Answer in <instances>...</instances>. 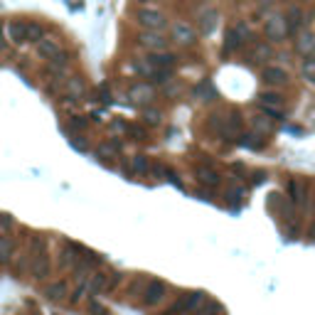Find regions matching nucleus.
Instances as JSON below:
<instances>
[{
  "label": "nucleus",
  "instance_id": "obj_1",
  "mask_svg": "<svg viewBox=\"0 0 315 315\" xmlns=\"http://www.w3.org/2000/svg\"><path fill=\"white\" fill-rule=\"evenodd\" d=\"M204 300H207L204 293H185L167 308V315H192Z\"/></svg>",
  "mask_w": 315,
  "mask_h": 315
},
{
  "label": "nucleus",
  "instance_id": "obj_2",
  "mask_svg": "<svg viewBox=\"0 0 315 315\" xmlns=\"http://www.w3.org/2000/svg\"><path fill=\"white\" fill-rule=\"evenodd\" d=\"M167 296V286L165 281H158V278H150L146 281V286H143V291H141V300H143V305H158V303H163Z\"/></svg>",
  "mask_w": 315,
  "mask_h": 315
},
{
  "label": "nucleus",
  "instance_id": "obj_3",
  "mask_svg": "<svg viewBox=\"0 0 315 315\" xmlns=\"http://www.w3.org/2000/svg\"><path fill=\"white\" fill-rule=\"evenodd\" d=\"M138 22L150 30V32H163L167 27V20L165 15L160 13V10H155V8H141L138 10Z\"/></svg>",
  "mask_w": 315,
  "mask_h": 315
},
{
  "label": "nucleus",
  "instance_id": "obj_4",
  "mask_svg": "<svg viewBox=\"0 0 315 315\" xmlns=\"http://www.w3.org/2000/svg\"><path fill=\"white\" fill-rule=\"evenodd\" d=\"M263 32H266V37L271 39V42H281V39L288 35L286 20L281 18V15H271V18L266 20V25H263Z\"/></svg>",
  "mask_w": 315,
  "mask_h": 315
},
{
  "label": "nucleus",
  "instance_id": "obj_5",
  "mask_svg": "<svg viewBox=\"0 0 315 315\" xmlns=\"http://www.w3.org/2000/svg\"><path fill=\"white\" fill-rule=\"evenodd\" d=\"M217 121H214V126H217V130L222 133L224 138H237L239 136V130H241V121H239V116L234 113V116H214Z\"/></svg>",
  "mask_w": 315,
  "mask_h": 315
},
{
  "label": "nucleus",
  "instance_id": "obj_6",
  "mask_svg": "<svg viewBox=\"0 0 315 315\" xmlns=\"http://www.w3.org/2000/svg\"><path fill=\"white\" fill-rule=\"evenodd\" d=\"M195 177H197V183L204 187H217L219 185V172L214 170V167L209 165H197L195 167Z\"/></svg>",
  "mask_w": 315,
  "mask_h": 315
},
{
  "label": "nucleus",
  "instance_id": "obj_7",
  "mask_svg": "<svg viewBox=\"0 0 315 315\" xmlns=\"http://www.w3.org/2000/svg\"><path fill=\"white\" fill-rule=\"evenodd\" d=\"M141 44L153 50V52H165L167 50V39L163 37V32H150V30L141 35Z\"/></svg>",
  "mask_w": 315,
  "mask_h": 315
},
{
  "label": "nucleus",
  "instance_id": "obj_8",
  "mask_svg": "<svg viewBox=\"0 0 315 315\" xmlns=\"http://www.w3.org/2000/svg\"><path fill=\"white\" fill-rule=\"evenodd\" d=\"M172 37H175V42L177 44H190L192 39H195V27L190 25V22H175L172 25Z\"/></svg>",
  "mask_w": 315,
  "mask_h": 315
},
{
  "label": "nucleus",
  "instance_id": "obj_9",
  "mask_svg": "<svg viewBox=\"0 0 315 315\" xmlns=\"http://www.w3.org/2000/svg\"><path fill=\"white\" fill-rule=\"evenodd\" d=\"M30 268H32V276L35 278H47L50 276V271H52L50 256H47L44 251H37V256L32 259V263H30Z\"/></svg>",
  "mask_w": 315,
  "mask_h": 315
},
{
  "label": "nucleus",
  "instance_id": "obj_10",
  "mask_svg": "<svg viewBox=\"0 0 315 315\" xmlns=\"http://www.w3.org/2000/svg\"><path fill=\"white\" fill-rule=\"evenodd\" d=\"M5 35H8V39L13 44H22L25 42V22L22 20H10L5 25Z\"/></svg>",
  "mask_w": 315,
  "mask_h": 315
},
{
  "label": "nucleus",
  "instance_id": "obj_11",
  "mask_svg": "<svg viewBox=\"0 0 315 315\" xmlns=\"http://www.w3.org/2000/svg\"><path fill=\"white\" fill-rule=\"evenodd\" d=\"M283 20H286V27H288L291 32H300L303 25H305V15H303L300 8H288V13H286Z\"/></svg>",
  "mask_w": 315,
  "mask_h": 315
},
{
  "label": "nucleus",
  "instance_id": "obj_12",
  "mask_svg": "<svg viewBox=\"0 0 315 315\" xmlns=\"http://www.w3.org/2000/svg\"><path fill=\"white\" fill-rule=\"evenodd\" d=\"M146 62H148L153 69H172L175 57L170 55V52H153L150 57H146Z\"/></svg>",
  "mask_w": 315,
  "mask_h": 315
},
{
  "label": "nucleus",
  "instance_id": "obj_13",
  "mask_svg": "<svg viewBox=\"0 0 315 315\" xmlns=\"http://www.w3.org/2000/svg\"><path fill=\"white\" fill-rule=\"evenodd\" d=\"M261 79L266 81V84H271V86H281V84H286V72L281 69V67H266L263 72H261Z\"/></svg>",
  "mask_w": 315,
  "mask_h": 315
},
{
  "label": "nucleus",
  "instance_id": "obj_14",
  "mask_svg": "<svg viewBox=\"0 0 315 315\" xmlns=\"http://www.w3.org/2000/svg\"><path fill=\"white\" fill-rule=\"evenodd\" d=\"M37 52H39V57H44V59H52V57H57L59 52H62V47L57 44L55 39L42 37V39L37 42Z\"/></svg>",
  "mask_w": 315,
  "mask_h": 315
},
{
  "label": "nucleus",
  "instance_id": "obj_15",
  "mask_svg": "<svg viewBox=\"0 0 315 315\" xmlns=\"http://www.w3.org/2000/svg\"><path fill=\"white\" fill-rule=\"evenodd\" d=\"M197 25H200V30H202L204 35L212 32L214 25H217V10H202L200 18H197Z\"/></svg>",
  "mask_w": 315,
  "mask_h": 315
},
{
  "label": "nucleus",
  "instance_id": "obj_16",
  "mask_svg": "<svg viewBox=\"0 0 315 315\" xmlns=\"http://www.w3.org/2000/svg\"><path fill=\"white\" fill-rule=\"evenodd\" d=\"M296 50L300 52V55H313L315 52V37L313 35H308V32H300L296 39Z\"/></svg>",
  "mask_w": 315,
  "mask_h": 315
},
{
  "label": "nucleus",
  "instance_id": "obj_17",
  "mask_svg": "<svg viewBox=\"0 0 315 315\" xmlns=\"http://www.w3.org/2000/svg\"><path fill=\"white\" fill-rule=\"evenodd\" d=\"M300 74L308 84H315V55H308L300 62Z\"/></svg>",
  "mask_w": 315,
  "mask_h": 315
},
{
  "label": "nucleus",
  "instance_id": "obj_18",
  "mask_svg": "<svg viewBox=\"0 0 315 315\" xmlns=\"http://www.w3.org/2000/svg\"><path fill=\"white\" fill-rule=\"evenodd\" d=\"M44 37V27L39 22H25V42H39Z\"/></svg>",
  "mask_w": 315,
  "mask_h": 315
},
{
  "label": "nucleus",
  "instance_id": "obj_19",
  "mask_svg": "<svg viewBox=\"0 0 315 315\" xmlns=\"http://www.w3.org/2000/svg\"><path fill=\"white\" fill-rule=\"evenodd\" d=\"M44 296L50 298V300H62V298L67 296V283H64V281L50 283V286L44 288Z\"/></svg>",
  "mask_w": 315,
  "mask_h": 315
},
{
  "label": "nucleus",
  "instance_id": "obj_20",
  "mask_svg": "<svg viewBox=\"0 0 315 315\" xmlns=\"http://www.w3.org/2000/svg\"><path fill=\"white\" fill-rule=\"evenodd\" d=\"M128 172H136V175H148V172H150L148 158H143V155H136V158L130 160Z\"/></svg>",
  "mask_w": 315,
  "mask_h": 315
},
{
  "label": "nucleus",
  "instance_id": "obj_21",
  "mask_svg": "<svg viewBox=\"0 0 315 315\" xmlns=\"http://www.w3.org/2000/svg\"><path fill=\"white\" fill-rule=\"evenodd\" d=\"M192 315H224V310H222L219 303H214V300H204L202 305H200Z\"/></svg>",
  "mask_w": 315,
  "mask_h": 315
},
{
  "label": "nucleus",
  "instance_id": "obj_22",
  "mask_svg": "<svg viewBox=\"0 0 315 315\" xmlns=\"http://www.w3.org/2000/svg\"><path fill=\"white\" fill-rule=\"evenodd\" d=\"M67 67H69V59H67V55H64V52H59L57 57H52V59H50V69H52V72H57V74H62Z\"/></svg>",
  "mask_w": 315,
  "mask_h": 315
},
{
  "label": "nucleus",
  "instance_id": "obj_23",
  "mask_svg": "<svg viewBox=\"0 0 315 315\" xmlns=\"http://www.w3.org/2000/svg\"><path fill=\"white\" fill-rule=\"evenodd\" d=\"M130 96H133L136 101H150V99H153V89L146 86V84H138V86H133Z\"/></svg>",
  "mask_w": 315,
  "mask_h": 315
},
{
  "label": "nucleus",
  "instance_id": "obj_24",
  "mask_svg": "<svg viewBox=\"0 0 315 315\" xmlns=\"http://www.w3.org/2000/svg\"><path fill=\"white\" fill-rule=\"evenodd\" d=\"M13 259V241L0 237V263H8Z\"/></svg>",
  "mask_w": 315,
  "mask_h": 315
},
{
  "label": "nucleus",
  "instance_id": "obj_25",
  "mask_svg": "<svg viewBox=\"0 0 315 315\" xmlns=\"http://www.w3.org/2000/svg\"><path fill=\"white\" fill-rule=\"evenodd\" d=\"M288 195H291V200H298V202H303L305 197V187L300 185V183H288Z\"/></svg>",
  "mask_w": 315,
  "mask_h": 315
},
{
  "label": "nucleus",
  "instance_id": "obj_26",
  "mask_svg": "<svg viewBox=\"0 0 315 315\" xmlns=\"http://www.w3.org/2000/svg\"><path fill=\"white\" fill-rule=\"evenodd\" d=\"M254 128L268 130V128H271V118H268L266 113H256V116H254Z\"/></svg>",
  "mask_w": 315,
  "mask_h": 315
},
{
  "label": "nucleus",
  "instance_id": "obj_27",
  "mask_svg": "<svg viewBox=\"0 0 315 315\" xmlns=\"http://www.w3.org/2000/svg\"><path fill=\"white\" fill-rule=\"evenodd\" d=\"M67 92H69V96H79V94L84 92V84H81V79H69L67 81Z\"/></svg>",
  "mask_w": 315,
  "mask_h": 315
},
{
  "label": "nucleus",
  "instance_id": "obj_28",
  "mask_svg": "<svg viewBox=\"0 0 315 315\" xmlns=\"http://www.w3.org/2000/svg\"><path fill=\"white\" fill-rule=\"evenodd\" d=\"M259 138H261L259 133H256V136H241L239 143H241V146H246V148H259V146H261Z\"/></svg>",
  "mask_w": 315,
  "mask_h": 315
},
{
  "label": "nucleus",
  "instance_id": "obj_29",
  "mask_svg": "<svg viewBox=\"0 0 315 315\" xmlns=\"http://www.w3.org/2000/svg\"><path fill=\"white\" fill-rule=\"evenodd\" d=\"M13 224H15V222H13V217H8V214H0V229H3V232H8Z\"/></svg>",
  "mask_w": 315,
  "mask_h": 315
},
{
  "label": "nucleus",
  "instance_id": "obj_30",
  "mask_svg": "<svg viewBox=\"0 0 315 315\" xmlns=\"http://www.w3.org/2000/svg\"><path fill=\"white\" fill-rule=\"evenodd\" d=\"M89 308H92V313H96V315H109V310H106L104 305H99L96 300H92V303H89Z\"/></svg>",
  "mask_w": 315,
  "mask_h": 315
},
{
  "label": "nucleus",
  "instance_id": "obj_31",
  "mask_svg": "<svg viewBox=\"0 0 315 315\" xmlns=\"http://www.w3.org/2000/svg\"><path fill=\"white\" fill-rule=\"evenodd\" d=\"M146 121L153 123V126H155V123H160V113H158V111H146Z\"/></svg>",
  "mask_w": 315,
  "mask_h": 315
},
{
  "label": "nucleus",
  "instance_id": "obj_32",
  "mask_svg": "<svg viewBox=\"0 0 315 315\" xmlns=\"http://www.w3.org/2000/svg\"><path fill=\"white\" fill-rule=\"evenodd\" d=\"M86 126V121L81 118V116H74V121H72V128H84Z\"/></svg>",
  "mask_w": 315,
  "mask_h": 315
}]
</instances>
